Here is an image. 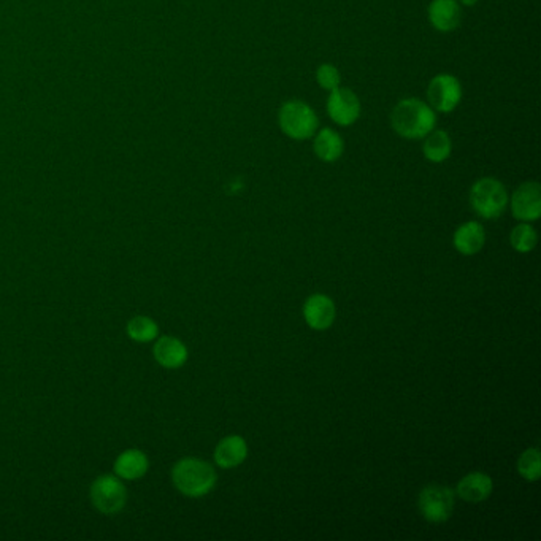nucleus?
<instances>
[{
  "instance_id": "9",
  "label": "nucleus",
  "mask_w": 541,
  "mask_h": 541,
  "mask_svg": "<svg viewBox=\"0 0 541 541\" xmlns=\"http://www.w3.org/2000/svg\"><path fill=\"white\" fill-rule=\"evenodd\" d=\"M511 212L519 221H536L541 216V186L536 181H526L511 195Z\"/></svg>"
},
{
  "instance_id": "2",
  "label": "nucleus",
  "mask_w": 541,
  "mask_h": 541,
  "mask_svg": "<svg viewBox=\"0 0 541 541\" xmlns=\"http://www.w3.org/2000/svg\"><path fill=\"white\" fill-rule=\"evenodd\" d=\"M216 472L208 462L197 457H185L172 470V481L176 491L186 497H204L216 485Z\"/></svg>"
},
{
  "instance_id": "1",
  "label": "nucleus",
  "mask_w": 541,
  "mask_h": 541,
  "mask_svg": "<svg viewBox=\"0 0 541 541\" xmlns=\"http://www.w3.org/2000/svg\"><path fill=\"white\" fill-rule=\"evenodd\" d=\"M391 125L398 137L423 140L436 127V112L426 100L406 97L394 106Z\"/></svg>"
},
{
  "instance_id": "17",
  "label": "nucleus",
  "mask_w": 541,
  "mask_h": 541,
  "mask_svg": "<svg viewBox=\"0 0 541 541\" xmlns=\"http://www.w3.org/2000/svg\"><path fill=\"white\" fill-rule=\"evenodd\" d=\"M455 246L461 255H473L479 253L486 242L485 227L476 221H468L455 232Z\"/></svg>"
},
{
  "instance_id": "13",
  "label": "nucleus",
  "mask_w": 541,
  "mask_h": 541,
  "mask_svg": "<svg viewBox=\"0 0 541 541\" xmlns=\"http://www.w3.org/2000/svg\"><path fill=\"white\" fill-rule=\"evenodd\" d=\"M313 153L319 161L326 164L338 161L345 153V140L342 134H338L332 127L317 129L316 134L313 135Z\"/></svg>"
},
{
  "instance_id": "16",
  "label": "nucleus",
  "mask_w": 541,
  "mask_h": 541,
  "mask_svg": "<svg viewBox=\"0 0 541 541\" xmlns=\"http://www.w3.org/2000/svg\"><path fill=\"white\" fill-rule=\"evenodd\" d=\"M248 456V445L242 436H225L215 449V462L223 468H234L240 466Z\"/></svg>"
},
{
  "instance_id": "19",
  "label": "nucleus",
  "mask_w": 541,
  "mask_h": 541,
  "mask_svg": "<svg viewBox=\"0 0 541 541\" xmlns=\"http://www.w3.org/2000/svg\"><path fill=\"white\" fill-rule=\"evenodd\" d=\"M125 332L134 342L150 343L155 342L159 336V327H157L155 319H151V317L135 316L127 323Z\"/></svg>"
},
{
  "instance_id": "18",
  "label": "nucleus",
  "mask_w": 541,
  "mask_h": 541,
  "mask_svg": "<svg viewBox=\"0 0 541 541\" xmlns=\"http://www.w3.org/2000/svg\"><path fill=\"white\" fill-rule=\"evenodd\" d=\"M423 155L432 164L448 161L453 155V140L448 132L434 129L423 138Z\"/></svg>"
},
{
  "instance_id": "21",
  "label": "nucleus",
  "mask_w": 541,
  "mask_h": 541,
  "mask_svg": "<svg viewBox=\"0 0 541 541\" xmlns=\"http://www.w3.org/2000/svg\"><path fill=\"white\" fill-rule=\"evenodd\" d=\"M517 470L527 481H536L541 475L540 449L529 448L517 459Z\"/></svg>"
},
{
  "instance_id": "7",
  "label": "nucleus",
  "mask_w": 541,
  "mask_h": 541,
  "mask_svg": "<svg viewBox=\"0 0 541 541\" xmlns=\"http://www.w3.org/2000/svg\"><path fill=\"white\" fill-rule=\"evenodd\" d=\"M417 505L426 521L445 523L455 511V492L446 486H427L419 494Z\"/></svg>"
},
{
  "instance_id": "6",
  "label": "nucleus",
  "mask_w": 541,
  "mask_h": 541,
  "mask_svg": "<svg viewBox=\"0 0 541 541\" xmlns=\"http://www.w3.org/2000/svg\"><path fill=\"white\" fill-rule=\"evenodd\" d=\"M427 104L436 113L455 112L464 97L462 83L453 74H438L427 85Z\"/></svg>"
},
{
  "instance_id": "10",
  "label": "nucleus",
  "mask_w": 541,
  "mask_h": 541,
  "mask_svg": "<svg viewBox=\"0 0 541 541\" xmlns=\"http://www.w3.org/2000/svg\"><path fill=\"white\" fill-rule=\"evenodd\" d=\"M427 18L436 31H456L462 23L461 4L457 0H432L427 6Z\"/></svg>"
},
{
  "instance_id": "14",
  "label": "nucleus",
  "mask_w": 541,
  "mask_h": 541,
  "mask_svg": "<svg viewBox=\"0 0 541 541\" xmlns=\"http://www.w3.org/2000/svg\"><path fill=\"white\" fill-rule=\"evenodd\" d=\"M150 468V459L140 449H125L115 461V475L125 481L144 478Z\"/></svg>"
},
{
  "instance_id": "5",
  "label": "nucleus",
  "mask_w": 541,
  "mask_h": 541,
  "mask_svg": "<svg viewBox=\"0 0 541 541\" xmlns=\"http://www.w3.org/2000/svg\"><path fill=\"white\" fill-rule=\"evenodd\" d=\"M89 497L95 510L112 516L123 510L127 504V489L123 479L116 475H102L94 479Z\"/></svg>"
},
{
  "instance_id": "15",
  "label": "nucleus",
  "mask_w": 541,
  "mask_h": 541,
  "mask_svg": "<svg viewBox=\"0 0 541 541\" xmlns=\"http://www.w3.org/2000/svg\"><path fill=\"white\" fill-rule=\"evenodd\" d=\"M492 489H494V483H492L489 475L483 472H473L468 473L459 481L456 492L466 502L479 504L491 496Z\"/></svg>"
},
{
  "instance_id": "3",
  "label": "nucleus",
  "mask_w": 541,
  "mask_h": 541,
  "mask_svg": "<svg viewBox=\"0 0 541 541\" xmlns=\"http://www.w3.org/2000/svg\"><path fill=\"white\" fill-rule=\"evenodd\" d=\"M278 125L287 138L296 142L310 140L319 129V118L306 100H286L278 112Z\"/></svg>"
},
{
  "instance_id": "11",
  "label": "nucleus",
  "mask_w": 541,
  "mask_h": 541,
  "mask_svg": "<svg viewBox=\"0 0 541 541\" xmlns=\"http://www.w3.org/2000/svg\"><path fill=\"white\" fill-rule=\"evenodd\" d=\"M304 316L311 329L326 330L336 321V306L327 296L315 294L304 306Z\"/></svg>"
},
{
  "instance_id": "4",
  "label": "nucleus",
  "mask_w": 541,
  "mask_h": 541,
  "mask_svg": "<svg viewBox=\"0 0 541 541\" xmlns=\"http://www.w3.org/2000/svg\"><path fill=\"white\" fill-rule=\"evenodd\" d=\"M508 200L506 187L497 178H479L470 189V205L481 218L497 219L505 212Z\"/></svg>"
},
{
  "instance_id": "22",
  "label": "nucleus",
  "mask_w": 541,
  "mask_h": 541,
  "mask_svg": "<svg viewBox=\"0 0 541 541\" xmlns=\"http://www.w3.org/2000/svg\"><path fill=\"white\" fill-rule=\"evenodd\" d=\"M316 83L321 89L330 93L336 87L342 86V74L334 64H321L316 69Z\"/></svg>"
},
{
  "instance_id": "12",
  "label": "nucleus",
  "mask_w": 541,
  "mask_h": 541,
  "mask_svg": "<svg viewBox=\"0 0 541 541\" xmlns=\"http://www.w3.org/2000/svg\"><path fill=\"white\" fill-rule=\"evenodd\" d=\"M153 356L161 367L175 370V368L183 367L186 364L189 355H187L185 343L175 336H165L155 340Z\"/></svg>"
},
{
  "instance_id": "8",
  "label": "nucleus",
  "mask_w": 541,
  "mask_h": 541,
  "mask_svg": "<svg viewBox=\"0 0 541 541\" xmlns=\"http://www.w3.org/2000/svg\"><path fill=\"white\" fill-rule=\"evenodd\" d=\"M329 118L340 127L356 125L361 118L362 104L359 95L349 87L338 86L330 91L326 104Z\"/></svg>"
},
{
  "instance_id": "20",
  "label": "nucleus",
  "mask_w": 541,
  "mask_h": 541,
  "mask_svg": "<svg viewBox=\"0 0 541 541\" xmlns=\"http://www.w3.org/2000/svg\"><path fill=\"white\" fill-rule=\"evenodd\" d=\"M511 246L516 249L517 253H530L536 248L538 236L536 231L530 225H519L511 231Z\"/></svg>"
},
{
  "instance_id": "23",
  "label": "nucleus",
  "mask_w": 541,
  "mask_h": 541,
  "mask_svg": "<svg viewBox=\"0 0 541 541\" xmlns=\"http://www.w3.org/2000/svg\"><path fill=\"white\" fill-rule=\"evenodd\" d=\"M461 6H475L478 4V0H457Z\"/></svg>"
}]
</instances>
